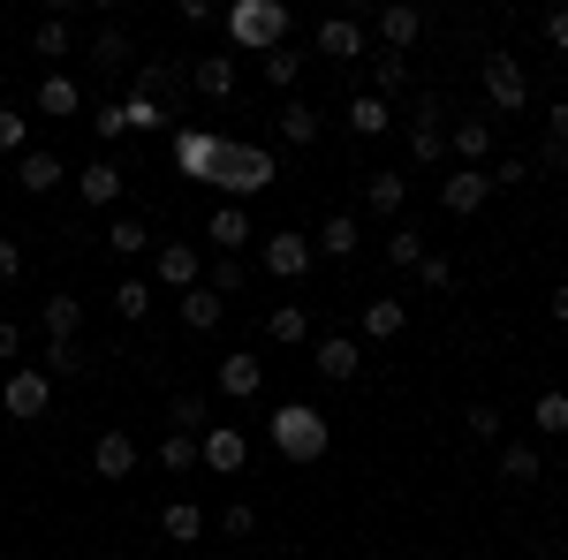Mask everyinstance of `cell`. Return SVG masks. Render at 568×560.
Masks as SVG:
<instances>
[{
	"label": "cell",
	"instance_id": "25",
	"mask_svg": "<svg viewBox=\"0 0 568 560\" xmlns=\"http://www.w3.org/2000/svg\"><path fill=\"white\" fill-rule=\"evenodd\" d=\"M220 318H227V296H213V288L197 281V288L182 296V326H190V334H213Z\"/></svg>",
	"mask_w": 568,
	"mask_h": 560
},
{
	"label": "cell",
	"instance_id": "48",
	"mask_svg": "<svg viewBox=\"0 0 568 560\" xmlns=\"http://www.w3.org/2000/svg\"><path fill=\"white\" fill-rule=\"evenodd\" d=\"M205 288H213V296H235V288H243V258H220Z\"/></svg>",
	"mask_w": 568,
	"mask_h": 560
},
{
	"label": "cell",
	"instance_id": "12",
	"mask_svg": "<svg viewBox=\"0 0 568 560\" xmlns=\"http://www.w3.org/2000/svg\"><path fill=\"white\" fill-rule=\"evenodd\" d=\"M439 122H447V114H439V99H425V106H417V122H409V152H417L425 167L447 160V130H439Z\"/></svg>",
	"mask_w": 568,
	"mask_h": 560
},
{
	"label": "cell",
	"instance_id": "29",
	"mask_svg": "<svg viewBox=\"0 0 568 560\" xmlns=\"http://www.w3.org/2000/svg\"><path fill=\"white\" fill-rule=\"evenodd\" d=\"M402 197H409V182H402V174H372V182H364V213H379V220L402 213Z\"/></svg>",
	"mask_w": 568,
	"mask_h": 560
},
{
	"label": "cell",
	"instance_id": "54",
	"mask_svg": "<svg viewBox=\"0 0 568 560\" xmlns=\"http://www.w3.org/2000/svg\"><path fill=\"white\" fill-rule=\"evenodd\" d=\"M524 174H530L524 160H500V167H493V190H516V182H524Z\"/></svg>",
	"mask_w": 568,
	"mask_h": 560
},
{
	"label": "cell",
	"instance_id": "14",
	"mask_svg": "<svg viewBox=\"0 0 568 560\" xmlns=\"http://www.w3.org/2000/svg\"><path fill=\"white\" fill-rule=\"evenodd\" d=\"M379 39H387V53L409 61V45L425 39V8H379Z\"/></svg>",
	"mask_w": 568,
	"mask_h": 560
},
{
	"label": "cell",
	"instance_id": "34",
	"mask_svg": "<svg viewBox=\"0 0 568 560\" xmlns=\"http://www.w3.org/2000/svg\"><path fill=\"white\" fill-rule=\"evenodd\" d=\"M387 265L417 273V265H425V235H417V227H394V235H387Z\"/></svg>",
	"mask_w": 568,
	"mask_h": 560
},
{
	"label": "cell",
	"instance_id": "57",
	"mask_svg": "<svg viewBox=\"0 0 568 560\" xmlns=\"http://www.w3.org/2000/svg\"><path fill=\"white\" fill-rule=\"evenodd\" d=\"M546 39H554V45L568 53V8H554V16H546Z\"/></svg>",
	"mask_w": 568,
	"mask_h": 560
},
{
	"label": "cell",
	"instance_id": "22",
	"mask_svg": "<svg viewBox=\"0 0 568 560\" xmlns=\"http://www.w3.org/2000/svg\"><path fill=\"white\" fill-rule=\"evenodd\" d=\"M265 334L281 348H304V334H311V303H273L265 310Z\"/></svg>",
	"mask_w": 568,
	"mask_h": 560
},
{
	"label": "cell",
	"instance_id": "50",
	"mask_svg": "<svg viewBox=\"0 0 568 560\" xmlns=\"http://www.w3.org/2000/svg\"><path fill=\"white\" fill-rule=\"evenodd\" d=\"M91 136H99V144H114V136H122V99H114V106H99V114H91Z\"/></svg>",
	"mask_w": 568,
	"mask_h": 560
},
{
	"label": "cell",
	"instance_id": "46",
	"mask_svg": "<svg viewBox=\"0 0 568 560\" xmlns=\"http://www.w3.org/2000/svg\"><path fill=\"white\" fill-rule=\"evenodd\" d=\"M114 310H122V318H144V310H152V288H144V281H122Z\"/></svg>",
	"mask_w": 568,
	"mask_h": 560
},
{
	"label": "cell",
	"instance_id": "55",
	"mask_svg": "<svg viewBox=\"0 0 568 560\" xmlns=\"http://www.w3.org/2000/svg\"><path fill=\"white\" fill-rule=\"evenodd\" d=\"M16 348H23V326H16V318H0V364H8Z\"/></svg>",
	"mask_w": 568,
	"mask_h": 560
},
{
	"label": "cell",
	"instance_id": "15",
	"mask_svg": "<svg viewBox=\"0 0 568 560\" xmlns=\"http://www.w3.org/2000/svg\"><path fill=\"white\" fill-rule=\"evenodd\" d=\"M77 197L99 205V213H106V205H122V167H114V160H91V167L77 174Z\"/></svg>",
	"mask_w": 568,
	"mask_h": 560
},
{
	"label": "cell",
	"instance_id": "53",
	"mask_svg": "<svg viewBox=\"0 0 568 560\" xmlns=\"http://www.w3.org/2000/svg\"><path fill=\"white\" fill-rule=\"evenodd\" d=\"M8 281H23V251H16V243H0V288H8Z\"/></svg>",
	"mask_w": 568,
	"mask_h": 560
},
{
	"label": "cell",
	"instance_id": "6",
	"mask_svg": "<svg viewBox=\"0 0 568 560\" xmlns=\"http://www.w3.org/2000/svg\"><path fill=\"white\" fill-rule=\"evenodd\" d=\"M265 273H273V281H304L311 265H318V251H311L304 235H296V227H288V235H265Z\"/></svg>",
	"mask_w": 568,
	"mask_h": 560
},
{
	"label": "cell",
	"instance_id": "43",
	"mask_svg": "<svg viewBox=\"0 0 568 560\" xmlns=\"http://www.w3.org/2000/svg\"><path fill=\"white\" fill-rule=\"evenodd\" d=\"M84 371V348L77 342H53V356H45V379H77Z\"/></svg>",
	"mask_w": 568,
	"mask_h": 560
},
{
	"label": "cell",
	"instance_id": "4",
	"mask_svg": "<svg viewBox=\"0 0 568 560\" xmlns=\"http://www.w3.org/2000/svg\"><path fill=\"white\" fill-rule=\"evenodd\" d=\"M45 401H53V379H45V371H8V379H0V409H8L16 425H39Z\"/></svg>",
	"mask_w": 568,
	"mask_h": 560
},
{
	"label": "cell",
	"instance_id": "42",
	"mask_svg": "<svg viewBox=\"0 0 568 560\" xmlns=\"http://www.w3.org/2000/svg\"><path fill=\"white\" fill-rule=\"evenodd\" d=\"M530 417H538L546 431H568V394H561V387H546V394H538V409H530Z\"/></svg>",
	"mask_w": 568,
	"mask_h": 560
},
{
	"label": "cell",
	"instance_id": "36",
	"mask_svg": "<svg viewBox=\"0 0 568 560\" xmlns=\"http://www.w3.org/2000/svg\"><path fill=\"white\" fill-rule=\"evenodd\" d=\"M160 462H168V470H197L205 455H197V439H190V431H168V439H160Z\"/></svg>",
	"mask_w": 568,
	"mask_h": 560
},
{
	"label": "cell",
	"instance_id": "26",
	"mask_svg": "<svg viewBox=\"0 0 568 560\" xmlns=\"http://www.w3.org/2000/svg\"><path fill=\"white\" fill-rule=\"evenodd\" d=\"M16 182H23V190H31V197H45V190H53V182H61V152H39V144H31V152H23V160H16Z\"/></svg>",
	"mask_w": 568,
	"mask_h": 560
},
{
	"label": "cell",
	"instance_id": "47",
	"mask_svg": "<svg viewBox=\"0 0 568 560\" xmlns=\"http://www.w3.org/2000/svg\"><path fill=\"white\" fill-rule=\"evenodd\" d=\"M220 530H227V538H251V530H258V508H251V500H235V508L220 516Z\"/></svg>",
	"mask_w": 568,
	"mask_h": 560
},
{
	"label": "cell",
	"instance_id": "24",
	"mask_svg": "<svg viewBox=\"0 0 568 560\" xmlns=\"http://www.w3.org/2000/svg\"><path fill=\"white\" fill-rule=\"evenodd\" d=\"M402 326H409V310H402L394 296L364 303V342H402Z\"/></svg>",
	"mask_w": 568,
	"mask_h": 560
},
{
	"label": "cell",
	"instance_id": "20",
	"mask_svg": "<svg viewBox=\"0 0 568 560\" xmlns=\"http://www.w3.org/2000/svg\"><path fill=\"white\" fill-rule=\"evenodd\" d=\"M190 84H197V99H227V91H235V61H227V53H197V69H190Z\"/></svg>",
	"mask_w": 568,
	"mask_h": 560
},
{
	"label": "cell",
	"instance_id": "31",
	"mask_svg": "<svg viewBox=\"0 0 568 560\" xmlns=\"http://www.w3.org/2000/svg\"><path fill=\"white\" fill-rule=\"evenodd\" d=\"M349 130H356V136H387V130H394V122H387V99L356 91V99H349Z\"/></svg>",
	"mask_w": 568,
	"mask_h": 560
},
{
	"label": "cell",
	"instance_id": "58",
	"mask_svg": "<svg viewBox=\"0 0 568 560\" xmlns=\"http://www.w3.org/2000/svg\"><path fill=\"white\" fill-rule=\"evenodd\" d=\"M546 310H554V318H561V326H568V281H561V288H554V296H546Z\"/></svg>",
	"mask_w": 568,
	"mask_h": 560
},
{
	"label": "cell",
	"instance_id": "23",
	"mask_svg": "<svg viewBox=\"0 0 568 560\" xmlns=\"http://www.w3.org/2000/svg\"><path fill=\"white\" fill-rule=\"evenodd\" d=\"M39 114H53V122H69V114H84V91H77V77H45L39 84Z\"/></svg>",
	"mask_w": 568,
	"mask_h": 560
},
{
	"label": "cell",
	"instance_id": "60",
	"mask_svg": "<svg viewBox=\"0 0 568 560\" xmlns=\"http://www.w3.org/2000/svg\"><path fill=\"white\" fill-rule=\"evenodd\" d=\"M561 213H568V197H561Z\"/></svg>",
	"mask_w": 568,
	"mask_h": 560
},
{
	"label": "cell",
	"instance_id": "9",
	"mask_svg": "<svg viewBox=\"0 0 568 560\" xmlns=\"http://www.w3.org/2000/svg\"><path fill=\"white\" fill-rule=\"evenodd\" d=\"M485 197H493V174H485V167H455L447 182H439V205H447L455 220H470Z\"/></svg>",
	"mask_w": 568,
	"mask_h": 560
},
{
	"label": "cell",
	"instance_id": "45",
	"mask_svg": "<svg viewBox=\"0 0 568 560\" xmlns=\"http://www.w3.org/2000/svg\"><path fill=\"white\" fill-rule=\"evenodd\" d=\"M500 431H508V417H500L493 401H478V409H470V439H485V447H493Z\"/></svg>",
	"mask_w": 568,
	"mask_h": 560
},
{
	"label": "cell",
	"instance_id": "10",
	"mask_svg": "<svg viewBox=\"0 0 568 560\" xmlns=\"http://www.w3.org/2000/svg\"><path fill=\"white\" fill-rule=\"evenodd\" d=\"M213 387L227 394V401H251V394L265 387V364H258V356H243V348H235V356H220V364H213Z\"/></svg>",
	"mask_w": 568,
	"mask_h": 560
},
{
	"label": "cell",
	"instance_id": "28",
	"mask_svg": "<svg viewBox=\"0 0 568 560\" xmlns=\"http://www.w3.org/2000/svg\"><path fill=\"white\" fill-rule=\"evenodd\" d=\"M160 530H168L175 546H197V538H205V508H190V500H168V508H160Z\"/></svg>",
	"mask_w": 568,
	"mask_h": 560
},
{
	"label": "cell",
	"instance_id": "33",
	"mask_svg": "<svg viewBox=\"0 0 568 560\" xmlns=\"http://www.w3.org/2000/svg\"><path fill=\"white\" fill-rule=\"evenodd\" d=\"M106 243H114L122 258H136V251H152V227H144V220H136V213H122V220H114V227H106Z\"/></svg>",
	"mask_w": 568,
	"mask_h": 560
},
{
	"label": "cell",
	"instance_id": "16",
	"mask_svg": "<svg viewBox=\"0 0 568 560\" xmlns=\"http://www.w3.org/2000/svg\"><path fill=\"white\" fill-rule=\"evenodd\" d=\"M318 258H356L364 251V227H356V213H326V227H318V243H311Z\"/></svg>",
	"mask_w": 568,
	"mask_h": 560
},
{
	"label": "cell",
	"instance_id": "5",
	"mask_svg": "<svg viewBox=\"0 0 568 560\" xmlns=\"http://www.w3.org/2000/svg\"><path fill=\"white\" fill-rule=\"evenodd\" d=\"M220 152H227V136H220V130H182V136H175V167H182V182H213Z\"/></svg>",
	"mask_w": 568,
	"mask_h": 560
},
{
	"label": "cell",
	"instance_id": "35",
	"mask_svg": "<svg viewBox=\"0 0 568 560\" xmlns=\"http://www.w3.org/2000/svg\"><path fill=\"white\" fill-rule=\"evenodd\" d=\"M205 425H213V401H205V394H175V431H190V439H197Z\"/></svg>",
	"mask_w": 568,
	"mask_h": 560
},
{
	"label": "cell",
	"instance_id": "13",
	"mask_svg": "<svg viewBox=\"0 0 568 560\" xmlns=\"http://www.w3.org/2000/svg\"><path fill=\"white\" fill-rule=\"evenodd\" d=\"M91 470L122 485V477L136 470V439H130V431H99V447H91Z\"/></svg>",
	"mask_w": 568,
	"mask_h": 560
},
{
	"label": "cell",
	"instance_id": "8",
	"mask_svg": "<svg viewBox=\"0 0 568 560\" xmlns=\"http://www.w3.org/2000/svg\"><path fill=\"white\" fill-rule=\"evenodd\" d=\"M485 99L500 106V114H516L530 99V84H524V61H508V53H485Z\"/></svg>",
	"mask_w": 568,
	"mask_h": 560
},
{
	"label": "cell",
	"instance_id": "21",
	"mask_svg": "<svg viewBox=\"0 0 568 560\" xmlns=\"http://www.w3.org/2000/svg\"><path fill=\"white\" fill-rule=\"evenodd\" d=\"M39 326H45V342H77L84 303H77V296H45V303H39Z\"/></svg>",
	"mask_w": 568,
	"mask_h": 560
},
{
	"label": "cell",
	"instance_id": "32",
	"mask_svg": "<svg viewBox=\"0 0 568 560\" xmlns=\"http://www.w3.org/2000/svg\"><path fill=\"white\" fill-rule=\"evenodd\" d=\"M69 45H77V31H69V16H45L39 31H31V53H45V61H61Z\"/></svg>",
	"mask_w": 568,
	"mask_h": 560
},
{
	"label": "cell",
	"instance_id": "59",
	"mask_svg": "<svg viewBox=\"0 0 568 560\" xmlns=\"http://www.w3.org/2000/svg\"><path fill=\"white\" fill-rule=\"evenodd\" d=\"M561 560H568V538H561Z\"/></svg>",
	"mask_w": 568,
	"mask_h": 560
},
{
	"label": "cell",
	"instance_id": "39",
	"mask_svg": "<svg viewBox=\"0 0 568 560\" xmlns=\"http://www.w3.org/2000/svg\"><path fill=\"white\" fill-rule=\"evenodd\" d=\"M500 477L508 485H530L538 477V447H500Z\"/></svg>",
	"mask_w": 568,
	"mask_h": 560
},
{
	"label": "cell",
	"instance_id": "38",
	"mask_svg": "<svg viewBox=\"0 0 568 560\" xmlns=\"http://www.w3.org/2000/svg\"><path fill=\"white\" fill-rule=\"evenodd\" d=\"M372 84H379L372 99H394V91L409 84V61H402V53H379V69H372Z\"/></svg>",
	"mask_w": 568,
	"mask_h": 560
},
{
	"label": "cell",
	"instance_id": "19",
	"mask_svg": "<svg viewBox=\"0 0 568 560\" xmlns=\"http://www.w3.org/2000/svg\"><path fill=\"white\" fill-rule=\"evenodd\" d=\"M160 281H168V288H182V296H190V288H197V281H205V265H197V251H190V243H160Z\"/></svg>",
	"mask_w": 568,
	"mask_h": 560
},
{
	"label": "cell",
	"instance_id": "56",
	"mask_svg": "<svg viewBox=\"0 0 568 560\" xmlns=\"http://www.w3.org/2000/svg\"><path fill=\"white\" fill-rule=\"evenodd\" d=\"M546 136H568V99H554V106H546Z\"/></svg>",
	"mask_w": 568,
	"mask_h": 560
},
{
	"label": "cell",
	"instance_id": "41",
	"mask_svg": "<svg viewBox=\"0 0 568 560\" xmlns=\"http://www.w3.org/2000/svg\"><path fill=\"white\" fill-rule=\"evenodd\" d=\"M91 61H99V69H130V39H122V31H99V39H91Z\"/></svg>",
	"mask_w": 568,
	"mask_h": 560
},
{
	"label": "cell",
	"instance_id": "37",
	"mask_svg": "<svg viewBox=\"0 0 568 560\" xmlns=\"http://www.w3.org/2000/svg\"><path fill=\"white\" fill-rule=\"evenodd\" d=\"M296 69H304V53H296V45H273V53H265V84H296Z\"/></svg>",
	"mask_w": 568,
	"mask_h": 560
},
{
	"label": "cell",
	"instance_id": "7",
	"mask_svg": "<svg viewBox=\"0 0 568 560\" xmlns=\"http://www.w3.org/2000/svg\"><path fill=\"white\" fill-rule=\"evenodd\" d=\"M197 455H205V470H220V477H243V462H251V447H243L235 425H205L197 431Z\"/></svg>",
	"mask_w": 568,
	"mask_h": 560
},
{
	"label": "cell",
	"instance_id": "52",
	"mask_svg": "<svg viewBox=\"0 0 568 560\" xmlns=\"http://www.w3.org/2000/svg\"><path fill=\"white\" fill-rule=\"evenodd\" d=\"M538 167H546V174H568V136H546V144H538Z\"/></svg>",
	"mask_w": 568,
	"mask_h": 560
},
{
	"label": "cell",
	"instance_id": "17",
	"mask_svg": "<svg viewBox=\"0 0 568 560\" xmlns=\"http://www.w3.org/2000/svg\"><path fill=\"white\" fill-rule=\"evenodd\" d=\"M356 371H364V348L349 334H334V342H318V379H334V387H349Z\"/></svg>",
	"mask_w": 568,
	"mask_h": 560
},
{
	"label": "cell",
	"instance_id": "2",
	"mask_svg": "<svg viewBox=\"0 0 568 560\" xmlns=\"http://www.w3.org/2000/svg\"><path fill=\"white\" fill-rule=\"evenodd\" d=\"M213 190L227 197V205H251L258 190H273V152L227 136V152H220V167H213Z\"/></svg>",
	"mask_w": 568,
	"mask_h": 560
},
{
	"label": "cell",
	"instance_id": "27",
	"mask_svg": "<svg viewBox=\"0 0 568 560\" xmlns=\"http://www.w3.org/2000/svg\"><path fill=\"white\" fill-rule=\"evenodd\" d=\"M447 152H463V167H485V152H493V122H455V130H447Z\"/></svg>",
	"mask_w": 568,
	"mask_h": 560
},
{
	"label": "cell",
	"instance_id": "51",
	"mask_svg": "<svg viewBox=\"0 0 568 560\" xmlns=\"http://www.w3.org/2000/svg\"><path fill=\"white\" fill-rule=\"evenodd\" d=\"M417 273H425V288H455V265L439 258V251H425V265H417Z\"/></svg>",
	"mask_w": 568,
	"mask_h": 560
},
{
	"label": "cell",
	"instance_id": "40",
	"mask_svg": "<svg viewBox=\"0 0 568 560\" xmlns=\"http://www.w3.org/2000/svg\"><path fill=\"white\" fill-rule=\"evenodd\" d=\"M0 152H16V160L31 152V122H23L16 106H0Z\"/></svg>",
	"mask_w": 568,
	"mask_h": 560
},
{
	"label": "cell",
	"instance_id": "18",
	"mask_svg": "<svg viewBox=\"0 0 568 560\" xmlns=\"http://www.w3.org/2000/svg\"><path fill=\"white\" fill-rule=\"evenodd\" d=\"M318 53H326V61H356V53H364V23H356V16H326V23H318Z\"/></svg>",
	"mask_w": 568,
	"mask_h": 560
},
{
	"label": "cell",
	"instance_id": "30",
	"mask_svg": "<svg viewBox=\"0 0 568 560\" xmlns=\"http://www.w3.org/2000/svg\"><path fill=\"white\" fill-rule=\"evenodd\" d=\"M273 130H281V144H311V136H318V106H311V99H288Z\"/></svg>",
	"mask_w": 568,
	"mask_h": 560
},
{
	"label": "cell",
	"instance_id": "49",
	"mask_svg": "<svg viewBox=\"0 0 568 560\" xmlns=\"http://www.w3.org/2000/svg\"><path fill=\"white\" fill-rule=\"evenodd\" d=\"M175 84V77H168V69H160V61H144V69H136V99H160V91Z\"/></svg>",
	"mask_w": 568,
	"mask_h": 560
},
{
	"label": "cell",
	"instance_id": "1",
	"mask_svg": "<svg viewBox=\"0 0 568 560\" xmlns=\"http://www.w3.org/2000/svg\"><path fill=\"white\" fill-rule=\"evenodd\" d=\"M265 431H273V447H281L288 462H318V455L334 447V425H326L311 401H281V409L265 417Z\"/></svg>",
	"mask_w": 568,
	"mask_h": 560
},
{
	"label": "cell",
	"instance_id": "44",
	"mask_svg": "<svg viewBox=\"0 0 568 560\" xmlns=\"http://www.w3.org/2000/svg\"><path fill=\"white\" fill-rule=\"evenodd\" d=\"M160 99H122V130H160Z\"/></svg>",
	"mask_w": 568,
	"mask_h": 560
},
{
	"label": "cell",
	"instance_id": "11",
	"mask_svg": "<svg viewBox=\"0 0 568 560\" xmlns=\"http://www.w3.org/2000/svg\"><path fill=\"white\" fill-rule=\"evenodd\" d=\"M205 235L220 243V258H243V243H258V227H251V205H220L205 220Z\"/></svg>",
	"mask_w": 568,
	"mask_h": 560
},
{
	"label": "cell",
	"instance_id": "3",
	"mask_svg": "<svg viewBox=\"0 0 568 560\" xmlns=\"http://www.w3.org/2000/svg\"><path fill=\"white\" fill-rule=\"evenodd\" d=\"M220 23H227V39L243 45V53H273V45H288V8H281V0H235Z\"/></svg>",
	"mask_w": 568,
	"mask_h": 560
}]
</instances>
